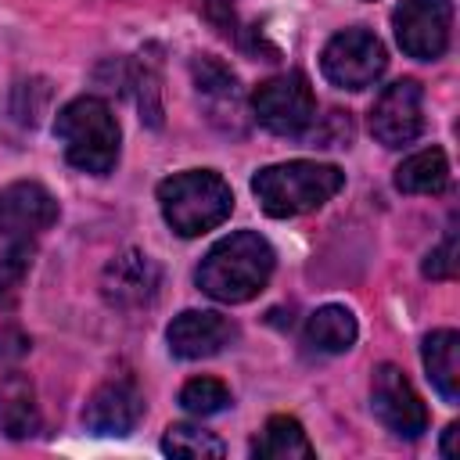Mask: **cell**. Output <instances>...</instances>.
Masks as SVG:
<instances>
[{"label": "cell", "mask_w": 460, "mask_h": 460, "mask_svg": "<svg viewBox=\"0 0 460 460\" xmlns=\"http://www.w3.org/2000/svg\"><path fill=\"white\" fill-rule=\"evenodd\" d=\"M273 262H277V255H273V248L262 234L237 230V234L216 241L205 252L194 280L208 298L237 305V302L255 298L266 288V280L273 273Z\"/></svg>", "instance_id": "cell-1"}, {"label": "cell", "mask_w": 460, "mask_h": 460, "mask_svg": "<svg viewBox=\"0 0 460 460\" xmlns=\"http://www.w3.org/2000/svg\"><path fill=\"white\" fill-rule=\"evenodd\" d=\"M345 183V172L338 165H323V162H280V165H266L252 176V190L262 205L266 216L273 219H291L302 212L320 208L323 201H331Z\"/></svg>", "instance_id": "cell-2"}, {"label": "cell", "mask_w": 460, "mask_h": 460, "mask_svg": "<svg viewBox=\"0 0 460 460\" xmlns=\"http://www.w3.org/2000/svg\"><path fill=\"white\" fill-rule=\"evenodd\" d=\"M54 137L65 147L68 165L90 176H108L119 162V122L101 97H75L54 119Z\"/></svg>", "instance_id": "cell-3"}, {"label": "cell", "mask_w": 460, "mask_h": 460, "mask_svg": "<svg viewBox=\"0 0 460 460\" xmlns=\"http://www.w3.org/2000/svg\"><path fill=\"white\" fill-rule=\"evenodd\" d=\"M158 208L180 237H198L234 212V190L212 169H187L158 183Z\"/></svg>", "instance_id": "cell-4"}, {"label": "cell", "mask_w": 460, "mask_h": 460, "mask_svg": "<svg viewBox=\"0 0 460 460\" xmlns=\"http://www.w3.org/2000/svg\"><path fill=\"white\" fill-rule=\"evenodd\" d=\"M58 223V201L43 183L18 180L0 190V255L32 259L36 241Z\"/></svg>", "instance_id": "cell-5"}, {"label": "cell", "mask_w": 460, "mask_h": 460, "mask_svg": "<svg viewBox=\"0 0 460 460\" xmlns=\"http://www.w3.org/2000/svg\"><path fill=\"white\" fill-rule=\"evenodd\" d=\"M388 65V54H385V43L370 32V29H341L327 40L323 54H320V68L323 75L341 86V90H367L381 79Z\"/></svg>", "instance_id": "cell-6"}, {"label": "cell", "mask_w": 460, "mask_h": 460, "mask_svg": "<svg viewBox=\"0 0 460 460\" xmlns=\"http://www.w3.org/2000/svg\"><path fill=\"white\" fill-rule=\"evenodd\" d=\"M252 111L270 133L298 137L316 119V97H313V86L302 72H284V75H273V79L255 86Z\"/></svg>", "instance_id": "cell-7"}, {"label": "cell", "mask_w": 460, "mask_h": 460, "mask_svg": "<svg viewBox=\"0 0 460 460\" xmlns=\"http://www.w3.org/2000/svg\"><path fill=\"white\" fill-rule=\"evenodd\" d=\"M370 406H374L377 420L388 431L402 435V438H420L428 431V410H424L417 388L410 385V377L395 363L374 367V377H370Z\"/></svg>", "instance_id": "cell-8"}, {"label": "cell", "mask_w": 460, "mask_h": 460, "mask_svg": "<svg viewBox=\"0 0 460 460\" xmlns=\"http://www.w3.org/2000/svg\"><path fill=\"white\" fill-rule=\"evenodd\" d=\"M399 47L417 61H435L449 47L453 4L449 0H402L392 14Z\"/></svg>", "instance_id": "cell-9"}, {"label": "cell", "mask_w": 460, "mask_h": 460, "mask_svg": "<svg viewBox=\"0 0 460 460\" xmlns=\"http://www.w3.org/2000/svg\"><path fill=\"white\" fill-rule=\"evenodd\" d=\"M424 129V90L417 79H399L381 90L370 108V133L385 147L413 144Z\"/></svg>", "instance_id": "cell-10"}, {"label": "cell", "mask_w": 460, "mask_h": 460, "mask_svg": "<svg viewBox=\"0 0 460 460\" xmlns=\"http://www.w3.org/2000/svg\"><path fill=\"white\" fill-rule=\"evenodd\" d=\"M162 288V270L144 252H122L115 255L101 273V295L115 309H140L151 305Z\"/></svg>", "instance_id": "cell-11"}, {"label": "cell", "mask_w": 460, "mask_h": 460, "mask_svg": "<svg viewBox=\"0 0 460 460\" xmlns=\"http://www.w3.org/2000/svg\"><path fill=\"white\" fill-rule=\"evenodd\" d=\"M237 338V327L212 309H183L180 316H172V323L165 327V341L169 352L180 359H205L223 352L230 341Z\"/></svg>", "instance_id": "cell-12"}, {"label": "cell", "mask_w": 460, "mask_h": 460, "mask_svg": "<svg viewBox=\"0 0 460 460\" xmlns=\"http://www.w3.org/2000/svg\"><path fill=\"white\" fill-rule=\"evenodd\" d=\"M140 417H144V395L137 392L133 381L101 385L83 410V424L93 435H129Z\"/></svg>", "instance_id": "cell-13"}, {"label": "cell", "mask_w": 460, "mask_h": 460, "mask_svg": "<svg viewBox=\"0 0 460 460\" xmlns=\"http://www.w3.org/2000/svg\"><path fill=\"white\" fill-rule=\"evenodd\" d=\"M420 359L438 395L446 402H456L460 399V334L449 327L431 331L420 345Z\"/></svg>", "instance_id": "cell-14"}, {"label": "cell", "mask_w": 460, "mask_h": 460, "mask_svg": "<svg viewBox=\"0 0 460 460\" xmlns=\"http://www.w3.org/2000/svg\"><path fill=\"white\" fill-rule=\"evenodd\" d=\"M0 431L7 438H29L40 431V410L36 392L25 374L0 377Z\"/></svg>", "instance_id": "cell-15"}, {"label": "cell", "mask_w": 460, "mask_h": 460, "mask_svg": "<svg viewBox=\"0 0 460 460\" xmlns=\"http://www.w3.org/2000/svg\"><path fill=\"white\" fill-rule=\"evenodd\" d=\"M356 334H359L356 316L345 305H320L305 320V345L313 352H323V356L349 352L356 345Z\"/></svg>", "instance_id": "cell-16"}, {"label": "cell", "mask_w": 460, "mask_h": 460, "mask_svg": "<svg viewBox=\"0 0 460 460\" xmlns=\"http://www.w3.org/2000/svg\"><path fill=\"white\" fill-rule=\"evenodd\" d=\"M252 456H259V460H309L313 442L305 438V431L295 417L277 413L266 420L262 435L252 442Z\"/></svg>", "instance_id": "cell-17"}, {"label": "cell", "mask_w": 460, "mask_h": 460, "mask_svg": "<svg viewBox=\"0 0 460 460\" xmlns=\"http://www.w3.org/2000/svg\"><path fill=\"white\" fill-rule=\"evenodd\" d=\"M395 187L402 194H442L449 187V162L442 147H424L395 169Z\"/></svg>", "instance_id": "cell-18"}, {"label": "cell", "mask_w": 460, "mask_h": 460, "mask_svg": "<svg viewBox=\"0 0 460 460\" xmlns=\"http://www.w3.org/2000/svg\"><path fill=\"white\" fill-rule=\"evenodd\" d=\"M162 453L169 456H187V460H205V456H223L226 446L205 431V428H194V424H169L165 435H162Z\"/></svg>", "instance_id": "cell-19"}, {"label": "cell", "mask_w": 460, "mask_h": 460, "mask_svg": "<svg viewBox=\"0 0 460 460\" xmlns=\"http://www.w3.org/2000/svg\"><path fill=\"white\" fill-rule=\"evenodd\" d=\"M190 72H194V86L198 93H205L208 101H223L230 108H237V75L212 54H198L190 61Z\"/></svg>", "instance_id": "cell-20"}, {"label": "cell", "mask_w": 460, "mask_h": 460, "mask_svg": "<svg viewBox=\"0 0 460 460\" xmlns=\"http://www.w3.org/2000/svg\"><path fill=\"white\" fill-rule=\"evenodd\" d=\"M180 406L194 417H212L230 406V388L216 377H194L180 388Z\"/></svg>", "instance_id": "cell-21"}, {"label": "cell", "mask_w": 460, "mask_h": 460, "mask_svg": "<svg viewBox=\"0 0 460 460\" xmlns=\"http://www.w3.org/2000/svg\"><path fill=\"white\" fill-rule=\"evenodd\" d=\"M424 277H431V280H453V277H456V230H453V226L446 230L442 244L428 252V259H424Z\"/></svg>", "instance_id": "cell-22"}, {"label": "cell", "mask_w": 460, "mask_h": 460, "mask_svg": "<svg viewBox=\"0 0 460 460\" xmlns=\"http://www.w3.org/2000/svg\"><path fill=\"white\" fill-rule=\"evenodd\" d=\"M32 259H14V255H0V309H7L18 298V288L29 273Z\"/></svg>", "instance_id": "cell-23"}, {"label": "cell", "mask_w": 460, "mask_h": 460, "mask_svg": "<svg viewBox=\"0 0 460 460\" xmlns=\"http://www.w3.org/2000/svg\"><path fill=\"white\" fill-rule=\"evenodd\" d=\"M29 352V338L18 327H4L0 331V359H22Z\"/></svg>", "instance_id": "cell-24"}, {"label": "cell", "mask_w": 460, "mask_h": 460, "mask_svg": "<svg viewBox=\"0 0 460 460\" xmlns=\"http://www.w3.org/2000/svg\"><path fill=\"white\" fill-rule=\"evenodd\" d=\"M456 438H460V424H449L442 435V456H456Z\"/></svg>", "instance_id": "cell-25"}]
</instances>
